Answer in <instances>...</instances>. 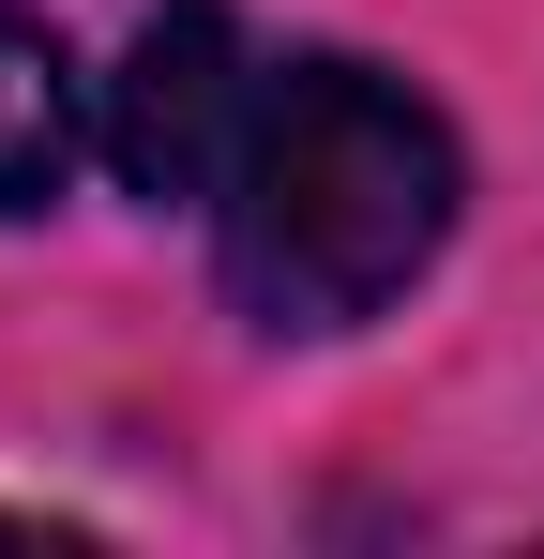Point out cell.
Masks as SVG:
<instances>
[{"label":"cell","instance_id":"cell-1","mask_svg":"<svg viewBox=\"0 0 544 559\" xmlns=\"http://www.w3.org/2000/svg\"><path fill=\"white\" fill-rule=\"evenodd\" d=\"M227 287L272 333H348L439 258L453 227V121L409 76H378L348 46L258 76V121L227 152Z\"/></svg>","mask_w":544,"mask_h":559},{"label":"cell","instance_id":"cell-2","mask_svg":"<svg viewBox=\"0 0 544 559\" xmlns=\"http://www.w3.org/2000/svg\"><path fill=\"white\" fill-rule=\"evenodd\" d=\"M243 121H258L243 31H227L212 0H167V15L121 46V76H106V167L152 197V212H167V197H227Z\"/></svg>","mask_w":544,"mask_h":559},{"label":"cell","instance_id":"cell-3","mask_svg":"<svg viewBox=\"0 0 544 559\" xmlns=\"http://www.w3.org/2000/svg\"><path fill=\"white\" fill-rule=\"evenodd\" d=\"M76 152H91V92L61 61V31L0 0V212H46L76 182Z\"/></svg>","mask_w":544,"mask_h":559}]
</instances>
